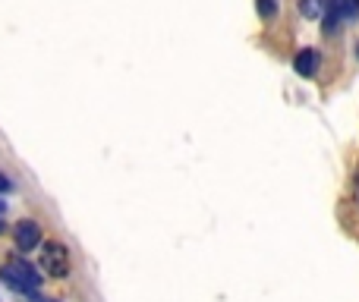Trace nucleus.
Returning <instances> with one entry per match:
<instances>
[{"label": "nucleus", "instance_id": "nucleus-1", "mask_svg": "<svg viewBox=\"0 0 359 302\" xmlns=\"http://www.w3.org/2000/svg\"><path fill=\"white\" fill-rule=\"evenodd\" d=\"M0 277H4V284L13 287L16 293H35L38 284H41L38 271L25 259H10L4 268H0Z\"/></svg>", "mask_w": 359, "mask_h": 302}, {"label": "nucleus", "instance_id": "nucleus-2", "mask_svg": "<svg viewBox=\"0 0 359 302\" xmlns=\"http://www.w3.org/2000/svg\"><path fill=\"white\" fill-rule=\"evenodd\" d=\"M41 271L48 274V277H57V280H63L69 274V252L63 242H48V246H44Z\"/></svg>", "mask_w": 359, "mask_h": 302}, {"label": "nucleus", "instance_id": "nucleus-3", "mask_svg": "<svg viewBox=\"0 0 359 302\" xmlns=\"http://www.w3.org/2000/svg\"><path fill=\"white\" fill-rule=\"evenodd\" d=\"M13 236H16V246L22 249V252H29V249H35L38 242H41V227H38L35 221H19Z\"/></svg>", "mask_w": 359, "mask_h": 302}, {"label": "nucleus", "instance_id": "nucleus-4", "mask_svg": "<svg viewBox=\"0 0 359 302\" xmlns=\"http://www.w3.org/2000/svg\"><path fill=\"white\" fill-rule=\"evenodd\" d=\"M318 67H322V54H318L316 48H303L297 54V60H293V69H297L299 76H306V79H312V76L318 73Z\"/></svg>", "mask_w": 359, "mask_h": 302}, {"label": "nucleus", "instance_id": "nucleus-5", "mask_svg": "<svg viewBox=\"0 0 359 302\" xmlns=\"http://www.w3.org/2000/svg\"><path fill=\"white\" fill-rule=\"evenodd\" d=\"M325 35H334L337 29H341V16H344V6H341V0H328L325 4Z\"/></svg>", "mask_w": 359, "mask_h": 302}, {"label": "nucleus", "instance_id": "nucleus-6", "mask_svg": "<svg viewBox=\"0 0 359 302\" xmlns=\"http://www.w3.org/2000/svg\"><path fill=\"white\" fill-rule=\"evenodd\" d=\"M325 4H328V0H299V13H303L306 19H322Z\"/></svg>", "mask_w": 359, "mask_h": 302}, {"label": "nucleus", "instance_id": "nucleus-7", "mask_svg": "<svg viewBox=\"0 0 359 302\" xmlns=\"http://www.w3.org/2000/svg\"><path fill=\"white\" fill-rule=\"evenodd\" d=\"M259 13H262L265 19H271L274 13H278V6H274V0H259Z\"/></svg>", "mask_w": 359, "mask_h": 302}, {"label": "nucleus", "instance_id": "nucleus-8", "mask_svg": "<svg viewBox=\"0 0 359 302\" xmlns=\"http://www.w3.org/2000/svg\"><path fill=\"white\" fill-rule=\"evenodd\" d=\"M341 6H344V16H350V19L359 13V0H341Z\"/></svg>", "mask_w": 359, "mask_h": 302}, {"label": "nucleus", "instance_id": "nucleus-9", "mask_svg": "<svg viewBox=\"0 0 359 302\" xmlns=\"http://www.w3.org/2000/svg\"><path fill=\"white\" fill-rule=\"evenodd\" d=\"M10 189H13V183L4 177V173H0V192H10Z\"/></svg>", "mask_w": 359, "mask_h": 302}, {"label": "nucleus", "instance_id": "nucleus-10", "mask_svg": "<svg viewBox=\"0 0 359 302\" xmlns=\"http://www.w3.org/2000/svg\"><path fill=\"white\" fill-rule=\"evenodd\" d=\"M4 211H6V202H0V214H4Z\"/></svg>", "mask_w": 359, "mask_h": 302}, {"label": "nucleus", "instance_id": "nucleus-11", "mask_svg": "<svg viewBox=\"0 0 359 302\" xmlns=\"http://www.w3.org/2000/svg\"><path fill=\"white\" fill-rule=\"evenodd\" d=\"M35 302H57V299H35Z\"/></svg>", "mask_w": 359, "mask_h": 302}, {"label": "nucleus", "instance_id": "nucleus-12", "mask_svg": "<svg viewBox=\"0 0 359 302\" xmlns=\"http://www.w3.org/2000/svg\"><path fill=\"white\" fill-rule=\"evenodd\" d=\"M0 233H4V217H0Z\"/></svg>", "mask_w": 359, "mask_h": 302}, {"label": "nucleus", "instance_id": "nucleus-13", "mask_svg": "<svg viewBox=\"0 0 359 302\" xmlns=\"http://www.w3.org/2000/svg\"><path fill=\"white\" fill-rule=\"evenodd\" d=\"M356 57H359V44H356Z\"/></svg>", "mask_w": 359, "mask_h": 302}]
</instances>
